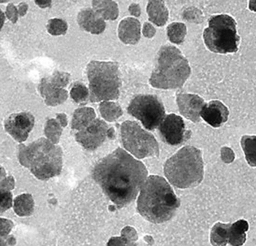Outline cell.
Wrapping results in <instances>:
<instances>
[{
    "mask_svg": "<svg viewBox=\"0 0 256 246\" xmlns=\"http://www.w3.org/2000/svg\"><path fill=\"white\" fill-rule=\"evenodd\" d=\"M48 32L54 36L64 34L68 30V24L66 21L60 18L50 20L46 25Z\"/></svg>",
    "mask_w": 256,
    "mask_h": 246,
    "instance_id": "cell-30",
    "label": "cell"
},
{
    "mask_svg": "<svg viewBox=\"0 0 256 246\" xmlns=\"http://www.w3.org/2000/svg\"><path fill=\"white\" fill-rule=\"evenodd\" d=\"M77 21L80 27L92 34H98L105 30L104 20L92 8H84L80 11Z\"/></svg>",
    "mask_w": 256,
    "mask_h": 246,
    "instance_id": "cell-15",
    "label": "cell"
},
{
    "mask_svg": "<svg viewBox=\"0 0 256 246\" xmlns=\"http://www.w3.org/2000/svg\"><path fill=\"white\" fill-rule=\"evenodd\" d=\"M93 10L104 20H114L118 16V4L109 0H94L92 1Z\"/></svg>",
    "mask_w": 256,
    "mask_h": 246,
    "instance_id": "cell-21",
    "label": "cell"
},
{
    "mask_svg": "<svg viewBox=\"0 0 256 246\" xmlns=\"http://www.w3.org/2000/svg\"><path fill=\"white\" fill-rule=\"evenodd\" d=\"M16 242V240L12 236H0V246H14Z\"/></svg>",
    "mask_w": 256,
    "mask_h": 246,
    "instance_id": "cell-36",
    "label": "cell"
},
{
    "mask_svg": "<svg viewBox=\"0 0 256 246\" xmlns=\"http://www.w3.org/2000/svg\"><path fill=\"white\" fill-rule=\"evenodd\" d=\"M99 110L102 116L110 122L116 120L123 114L120 106L112 102L104 101L100 102Z\"/></svg>",
    "mask_w": 256,
    "mask_h": 246,
    "instance_id": "cell-25",
    "label": "cell"
},
{
    "mask_svg": "<svg viewBox=\"0 0 256 246\" xmlns=\"http://www.w3.org/2000/svg\"><path fill=\"white\" fill-rule=\"evenodd\" d=\"M126 244L122 237H113L109 240L107 246H126Z\"/></svg>",
    "mask_w": 256,
    "mask_h": 246,
    "instance_id": "cell-37",
    "label": "cell"
},
{
    "mask_svg": "<svg viewBox=\"0 0 256 246\" xmlns=\"http://www.w3.org/2000/svg\"><path fill=\"white\" fill-rule=\"evenodd\" d=\"M41 96L46 104L50 106H56L64 102L68 98V91L52 84L48 78H42L38 86Z\"/></svg>",
    "mask_w": 256,
    "mask_h": 246,
    "instance_id": "cell-16",
    "label": "cell"
},
{
    "mask_svg": "<svg viewBox=\"0 0 256 246\" xmlns=\"http://www.w3.org/2000/svg\"><path fill=\"white\" fill-rule=\"evenodd\" d=\"M36 3L42 8L50 7L51 6V0H36Z\"/></svg>",
    "mask_w": 256,
    "mask_h": 246,
    "instance_id": "cell-40",
    "label": "cell"
},
{
    "mask_svg": "<svg viewBox=\"0 0 256 246\" xmlns=\"http://www.w3.org/2000/svg\"><path fill=\"white\" fill-rule=\"evenodd\" d=\"M128 11L132 15L136 17L139 16L141 13L140 5L136 3H132L129 6Z\"/></svg>",
    "mask_w": 256,
    "mask_h": 246,
    "instance_id": "cell-38",
    "label": "cell"
},
{
    "mask_svg": "<svg viewBox=\"0 0 256 246\" xmlns=\"http://www.w3.org/2000/svg\"><path fill=\"white\" fill-rule=\"evenodd\" d=\"M148 20L158 26L166 24L168 18V11L163 0H150L146 6Z\"/></svg>",
    "mask_w": 256,
    "mask_h": 246,
    "instance_id": "cell-19",
    "label": "cell"
},
{
    "mask_svg": "<svg viewBox=\"0 0 256 246\" xmlns=\"http://www.w3.org/2000/svg\"><path fill=\"white\" fill-rule=\"evenodd\" d=\"M28 9V5L25 3H21L18 6V10L20 16L24 15Z\"/></svg>",
    "mask_w": 256,
    "mask_h": 246,
    "instance_id": "cell-41",
    "label": "cell"
},
{
    "mask_svg": "<svg viewBox=\"0 0 256 246\" xmlns=\"http://www.w3.org/2000/svg\"><path fill=\"white\" fill-rule=\"evenodd\" d=\"M120 132L124 148L136 158L158 156V144L154 136L136 122H124L121 125Z\"/></svg>",
    "mask_w": 256,
    "mask_h": 246,
    "instance_id": "cell-8",
    "label": "cell"
},
{
    "mask_svg": "<svg viewBox=\"0 0 256 246\" xmlns=\"http://www.w3.org/2000/svg\"><path fill=\"white\" fill-rule=\"evenodd\" d=\"M20 163L39 180L58 176L62 166V152L58 146L44 138H39L19 150Z\"/></svg>",
    "mask_w": 256,
    "mask_h": 246,
    "instance_id": "cell-3",
    "label": "cell"
},
{
    "mask_svg": "<svg viewBox=\"0 0 256 246\" xmlns=\"http://www.w3.org/2000/svg\"><path fill=\"white\" fill-rule=\"evenodd\" d=\"M108 128L100 118H96L84 128L78 131L76 140L85 149L92 150L100 146L108 136Z\"/></svg>",
    "mask_w": 256,
    "mask_h": 246,
    "instance_id": "cell-11",
    "label": "cell"
},
{
    "mask_svg": "<svg viewBox=\"0 0 256 246\" xmlns=\"http://www.w3.org/2000/svg\"><path fill=\"white\" fill-rule=\"evenodd\" d=\"M241 142L248 162L250 166H255V136H244Z\"/></svg>",
    "mask_w": 256,
    "mask_h": 246,
    "instance_id": "cell-28",
    "label": "cell"
},
{
    "mask_svg": "<svg viewBox=\"0 0 256 246\" xmlns=\"http://www.w3.org/2000/svg\"><path fill=\"white\" fill-rule=\"evenodd\" d=\"M56 120L62 127H65L68 124V119L64 113L57 114Z\"/></svg>",
    "mask_w": 256,
    "mask_h": 246,
    "instance_id": "cell-39",
    "label": "cell"
},
{
    "mask_svg": "<svg viewBox=\"0 0 256 246\" xmlns=\"http://www.w3.org/2000/svg\"><path fill=\"white\" fill-rule=\"evenodd\" d=\"M118 36L120 40L125 44H136L140 38V22L134 18H124L119 24Z\"/></svg>",
    "mask_w": 256,
    "mask_h": 246,
    "instance_id": "cell-17",
    "label": "cell"
},
{
    "mask_svg": "<svg viewBox=\"0 0 256 246\" xmlns=\"http://www.w3.org/2000/svg\"><path fill=\"white\" fill-rule=\"evenodd\" d=\"M248 228L246 220H240L231 224L228 242L232 246H241L246 240V232Z\"/></svg>",
    "mask_w": 256,
    "mask_h": 246,
    "instance_id": "cell-22",
    "label": "cell"
},
{
    "mask_svg": "<svg viewBox=\"0 0 256 246\" xmlns=\"http://www.w3.org/2000/svg\"><path fill=\"white\" fill-rule=\"evenodd\" d=\"M176 102L182 115L193 122H200L201 111L206 104L202 98L196 94L180 93L177 94Z\"/></svg>",
    "mask_w": 256,
    "mask_h": 246,
    "instance_id": "cell-13",
    "label": "cell"
},
{
    "mask_svg": "<svg viewBox=\"0 0 256 246\" xmlns=\"http://www.w3.org/2000/svg\"><path fill=\"white\" fill-rule=\"evenodd\" d=\"M147 175L144 164L120 148L100 160L92 170L94 180L119 208L135 199Z\"/></svg>",
    "mask_w": 256,
    "mask_h": 246,
    "instance_id": "cell-1",
    "label": "cell"
},
{
    "mask_svg": "<svg viewBox=\"0 0 256 246\" xmlns=\"http://www.w3.org/2000/svg\"><path fill=\"white\" fill-rule=\"evenodd\" d=\"M62 127L56 120L52 118L48 120L44 129L48 140L54 144L58 143L62 132Z\"/></svg>",
    "mask_w": 256,
    "mask_h": 246,
    "instance_id": "cell-27",
    "label": "cell"
},
{
    "mask_svg": "<svg viewBox=\"0 0 256 246\" xmlns=\"http://www.w3.org/2000/svg\"><path fill=\"white\" fill-rule=\"evenodd\" d=\"M14 186L12 176H6L4 169L0 166V214L12 206V195L10 190Z\"/></svg>",
    "mask_w": 256,
    "mask_h": 246,
    "instance_id": "cell-18",
    "label": "cell"
},
{
    "mask_svg": "<svg viewBox=\"0 0 256 246\" xmlns=\"http://www.w3.org/2000/svg\"><path fill=\"white\" fill-rule=\"evenodd\" d=\"M94 110L90 107H82L76 109L73 114L72 120V128L80 130L96 119Z\"/></svg>",
    "mask_w": 256,
    "mask_h": 246,
    "instance_id": "cell-20",
    "label": "cell"
},
{
    "mask_svg": "<svg viewBox=\"0 0 256 246\" xmlns=\"http://www.w3.org/2000/svg\"><path fill=\"white\" fill-rule=\"evenodd\" d=\"M6 15L13 23H15L18 19L17 10L12 4H10L6 7Z\"/></svg>",
    "mask_w": 256,
    "mask_h": 246,
    "instance_id": "cell-34",
    "label": "cell"
},
{
    "mask_svg": "<svg viewBox=\"0 0 256 246\" xmlns=\"http://www.w3.org/2000/svg\"><path fill=\"white\" fill-rule=\"evenodd\" d=\"M229 112L226 106L218 100L210 101L202 108L200 116L211 126L217 128L224 123L228 118Z\"/></svg>",
    "mask_w": 256,
    "mask_h": 246,
    "instance_id": "cell-14",
    "label": "cell"
},
{
    "mask_svg": "<svg viewBox=\"0 0 256 246\" xmlns=\"http://www.w3.org/2000/svg\"><path fill=\"white\" fill-rule=\"evenodd\" d=\"M156 32L155 28L149 22L144 23L142 28L143 35L148 38H152L154 36Z\"/></svg>",
    "mask_w": 256,
    "mask_h": 246,
    "instance_id": "cell-35",
    "label": "cell"
},
{
    "mask_svg": "<svg viewBox=\"0 0 256 246\" xmlns=\"http://www.w3.org/2000/svg\"><path fill=\"white\" fill-rule=\"evenodd\" d=\"M164 173L170 184L178 188L197 186L204 176L201 151L190 146L182 148L166 160Z\"/></svg>",
    "mask_w": 256,
    "mask_h": 246,
    "instance_id": "cell-5",
    "label": "cell"
},
{
    "mask_svg": "<svg viewBox=\"0 0 256 246\" xmlns=\"http://www.w3.org/2000/svg\"><path fill=\"white\" fill-rule=\"evenodd\" d=\"M86 70L91 102L118 98L122 80L117 62L92 60L88 64Z\"/></svg>",
    "mask_w": 256,
    "mask_h": 246,
    "instance_id": "cell-6",
    "label": "cell"
},
{
    "mask_svg": "<svg viewBox=\"0 0 256 246\" xmlns=\"http://www.w3.org/2000/svg\"><path fill=\"white\" fill-rule=\"evenodd\" d=\"M48 78L53 84L59 88H64L69 83L70 74L67 72L56 71Z\"/></svg>",
    "mask_w": 256,
    "mask_h": 246,
    "instance_id": "cell-31",
    "label": "cell"
},
{
    "mask_svg": "<svg viewBox=\"0 0 256 246\" xmlns=\"http://www.w3.org/2000/svg\"><path fill=\"white\" fill-rule=\"evenodd\" d=\"M14 210L19 216L30 215L34 210V201L31 194H24L14 200Z\"/></svg>",
    "mask_w": 256,
    "mask_h": 246,
    "instance_id": "cell-24",
    "label": "cell"
},
{
    "mask_svg": "<svg viewBox=\"0 0 256 246\" xmlns=\"http://www.w3.org/2000/svg\"><path fill=\"white\" fill-rule=\"evenodd\" d=\"M166 34L172 42L179 44L184 42L186 34V26L182 22H174L167 26Z\"/></svg>",
    "mask_w": 256,
    "mask_h": 246,
    "instance_id": "cell-26",
    "label": "cell"
},
{
    "mask_svg": "<svg viewBox=\"0 0 256 246\" xmlns=\"http://www.w3.org/2000/svg\"><path fill=\"white\" fill-rule=\"evenodd\" d=\"M236 25L234 18L226 14L211 16L208 27L203 32L206 46L214 53L236 52L240 40Z\"/></svg>",
    "mask_w": 256,
    "mask_h": 246,
    "instance_id": "cell-7",
    "label": "cell"
},
{
    "mask_svg": "<svg viewBox=\"0 0 256 246\" xmlns=\"http://www.w3.org/2000/svg\"><path fill=\"white\" fill-rule=\"evenodd\" d=\"M188 62L174 46H162L158 53L157 62L149 79L157 88L168 90L182 87L190 74Z\"/></svg>",
    "mask_w": 256,
    "mask_h": 246,
    "instance_id": "cell-4",
    "label": "cell"
},
{
    "mask_svg": "<svg viewBox=\"0 0 256 246\" xmlns=\"http://www.w3.org/2000/svg\"><path fill=\"white\" fill-rule=\"evenodd\" d=\"M34 124V118L30 112L12 114L4 121L6 130L17 142L25 141Z\"/></svg>",
    "mask_w": 256,
    "mask_h": 246,
    "instance_id": "cell-12",
    "label": "cell"
},
{
    "mask_svg": "<svg viewBox=\"0 0 256 246\" xmlns=\"http://www.w3.org/2000/svg\"><path fill=\"white\" fill-rule=\"evenodd\" d=\"M70 95L76 103L82 104L87 101L89 97V90L84 84L78 82L72 88Z\"/></svg>",
    "mask_w": 256,
    "mask_h": 246,
    "instance_id": "cell-29",
    "label": "cell"
},
{
    "mask_svg": "<svg viewBox=\"0 0 256 246\" xmlns=\"http://www.w3.org/2000/svg\"><path fill=\"white\" fill-rule=\"evenodd\" d=\"M5 20V16L4 13L0 9V30H1Z\"/></svg>",
    "mask_w": 256,
    "mask_h": 246,
    "instance_id": "cell-42",
    "label": "cell"
},
{
    "mask_svg": "<svg viewBox=\"0 0 256 246\" xmlns=\"http://www.w3.org/2000/svg\"><path fill=\"white\" fill-rule=\"evenodd\" d=\"M13 226V222L10 220L0 218V236L8 235Z\"/></svg>",
    "mask_w": 256,
    "mask_h": 246,
    "instance_id": "cell-32",
    "label": "cell"
},
{
    "mask_svg": "<svg viewBox=\"0 0 256 246\" xmlns=\"http://www.w3.org/2000/svg\"><path fill=\"white\" fill-rule=\"evenodd\" d=\"M136 234L135 230L130 227L125 228L122 232V237L126 240V242L136 240Z\"/></svg>",
    "mask_w": 256,
    "mask_h": 246,
    "instance_id": "cell-33",
    "label": "cell"
},
{
    "mask_svg": "<svg viewBox=\"0 0 256 246\" xmlns=\"http://www.w3.org/2000/svg\"><path fill=\"white\" fill-rule=\"evenodd\" d=\"M140 190L138 211L151 222L161 223L170 220L180 204L171 186L162 176H149Z\"/></svg>",
    "mask_w": 256,
    "mask_h": 246,
    "instance_id": "cell-2",
    "label": "cell"
},
{
    "mask_svg": "<svg viewBox=\"0 0 256 246\" xmlns=\"http://www.w3.org/2000/svg\"><path fill=\"white\" fill-rule=\"evenodd\" d=\"M128 112L139 120L146 128L154 130L165 117L162 102L153 94H139L135 96L128 107Z\"/></svg>",
    "mask_w": 256,
    "mask_h": 246,
    "instance_id": "cell-9",
    "label": "cell"
},
{
    "mask_svg": "<svg viewBox=\"0 0 256 246\" xmlns=\"http://www.w3.org/2000/svg\"><path fill=\"white\" fill-rule=\"evenodd\" d=\"M230 224L218 222L210 232V242L214 246H226L228 241Z\"/></svg>",
    "mask_w": 256,
    "mask_h": 246,
    "instance_id": "cell-23",
    "label": "cell"
},
{
    "mask_svg": "<svg viewBox=\"0 0 256 246\" xmlns=\"http://www.w3.org/2000/svg\"><path fill=\"white\" fill-rule=\"evenodd\" d=\"M158 130L162 140L172 146H177L190 137V130L185 128L182 117L174 114L167 115L159 126Z\"/></svg>",
    "mask_w": 256,
    "mask_h": 246,
    "instance_id": "cell-10",
    "label": "cell"
}]
</instances>
